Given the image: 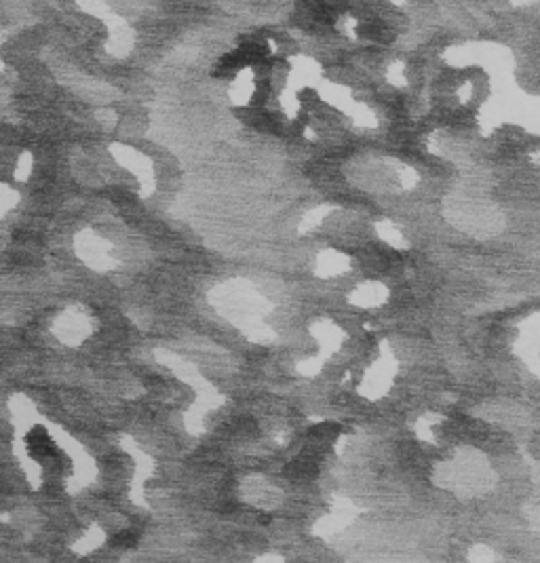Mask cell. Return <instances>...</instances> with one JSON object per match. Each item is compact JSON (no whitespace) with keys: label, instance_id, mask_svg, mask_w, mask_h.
<instances>
[{"label":"cell","instance_id":"6da1fadb","mask_svg":"<svg viewBox=\"0 0 540 563\" xmlns=\"http://www.w3.org/2000/svg\"><path fill=\"white\" fill-rule=\"evenodd\" d=\"M114 545H118V547H133V545H135V536H133V534H127V532H123L120 536H116Z\"/></svg>","mask_w":540,"mask_h":563}]
</instances>
